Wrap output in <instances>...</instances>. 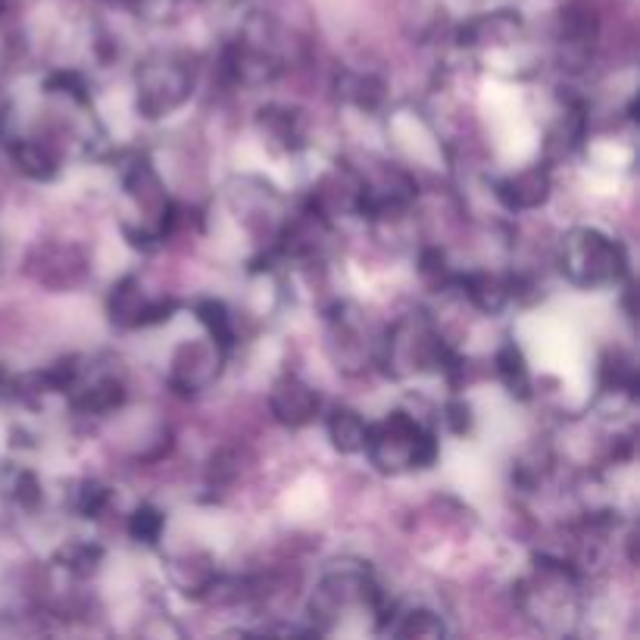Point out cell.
Masks as SVG:
<instances>
[{"mask_svg":"<svg viewBox=\"0 0 640 640\" xmlns=\"http://www.w3.org/2000/svg\"><path fill=\"white\" fill-rule=\"evenodd\" d=\"M363 453L384 475H403L432 469L437 463L441 444L432 425H425L406 410H391L382 422H372Z\"/></svg>","mask_w":640,"mask_h":640,"instance_id":"obj_1","label":"cell"},{"mask_svg":"<svg viewBox=\"0 0 640 640\" xmlns=\"http://www.w3.org/2000/svg\"><path fill=\"white\" fill-rule=\"evenodd\" d=\"M562 278L581 291L619 288L631 278L622 240L609 238L600 228H572L557 247Z\"/></svg>","mask_w":640,"mask_h":640,"instance_id":"obj_2","label":"cell"},{"mask_svg":"<svg viewBox=\"0 0 640 640\" xmlns=\"http://www.w3.org/2000/svg\"><path fill=\"white\" fill-rule=\"evenodd\" d=\"M194 91V69L176 53H154L135 72L138 112L145 119H160L181 107Z\"/></svg>","mask_w":640,"mask_h":640,"instance_id":"obj_3","label":"cell"},{"mask_svg":"<svg viewBox=\"0 0 640 640\" xmlns=\"http://www.w3.org/2000/svg\"><path fill=\"white\" fill-rule=\"evenodd\" d=\"M228 353L216 344V341H188L181 344L169 363V387L181 394V397H194L200 391H207L209 384L216 382L219 368H223V360Z\"/></svg>","mask_w":640,"mask_h":640,"instance_id":"obj_4","label":"cell"},{"mask_svg":"<svg viewBox=\"0 0 640 640\" xmlns=\"http://www.w3.org/2000/svg\"><path fill=\"white\" fill-rule=\"evenodd\" d=\"M269 410L278 425L285 429H306L322 416V394L301 375H282L275 378L269 391Z\"/></svg>","mask_w":640,"mask_h":640,"instance_id":"obj_5","label":"cell"},{"mask_svg":"<svg viewBox=\"0 0 640 640\" xmlns=\"http://www.w3.org/2000/svg\"><path fill=\"white\" fill-rule=\"evenodd\" d=\"M553 194V176L547 163H534L522 173L494 181V197L506 213H531L541 209Z\"/></svg>","mask_w":640,"mask_h":640,"instance_id":"obj_6","label":"cell"},{"mask_svg":"<svg viewBox=\"0 0 640 640\" xmlns=\"http://www.w3.org/2000/svg\"><path fill=\"white\" fill-rule=\"evenodd\" d=\"M597 391H600V401L634 403V397H638L634 356L622 347H609L597 363Z\"/></svg>","mask_w":640,"mask_h":640,"instance_id":"obj_7","label":"cell"},{"mask_svg":"<svg viewBox=\"0 0 640 640\" xmlns=\"http://www.w3.org/2000/svg\"><path fill=\"white\" fill-rule=\"evenodd\" d=\"M469 304L475 306L484 316H496L512 304L510 275L496 273H460L456 275V288Z\"/></svg>","mask_w":640,"mask_h":640,"instance_id":"obj_8","label":"cell"},{"mask_svg":"<svg viewBox=\"0 0 640 640\" xmlns=\"http://www.w3.org/2000/svg\"><path fill=\"white\" fill-rule=\"evenodd\" d=\"M147 306H150V297L141 288V282L135 275H126L112 285L107 297V316L116 328H145Z\"/></svg>","mask_w":640,"mask_h":640,"instance_id":"obj_9","label":"cell"},{"mask_svg":"<svg viewBox=\"0 0 640 640\" xmlns=\"http://www.w3.org/2000/svg\"><path fill=\"white\" fill-rule=\"evenodd\" d=\"M368 429H372V422L353 406H335L325 416V434H328L332 447L337 453H344V456H356V453L366 450Z\"/></svg>","mask_w":640,"mask_h":640,"instance_id":"obj_10","label":"cell"},{"mask_svg":"<svg viewBox=\"0 0 640 640\" xmlns=\"http://www.w3.org/2000/svg\"><path fill=\"white\" fill-rule=\"evenodd\" d=\"M259 128L275 150L294 154L306 145V119L291 107H278V104L266 107L259 112Z\"/></svg>","mask_w":640,"mask_h":640,"instance_id":"obj_11","label":"cell"},{"mask_svg":"<svg viewBox=\"0 0 640 640\" xmlns=\"http://www.w3.org/2000/svg\"><path fill=\"white\" fill-rule=\"evenodd\" d=\"M494 372L512 397H519V401H531V397H534L529 360H525V351H522L515 341H506V344L494 353Z\"/></svg>","mask_w":640,"mask_h":640,"instance_id":"obj_12","label":"cell"},{"mask_svg":"<svg viewBox=\"0 0 640 640\" xmlns=\"http://www.w3.org/2000/svg\"><path fill=\"white\" fill-rule=\"evenodd\" d=\"M10 157H13V166H17L19 173L26 178H32V181H53L57 173H60L57 154L45 141H38V138H17L10 145Z\"/></svg>","mask_w":640,"mask_h":640,"instance_id":"obj_13","label":"cell"},{"mask_svg":"<svg viewBox=\"0 0 640 640\" xmlns=\"http://www.w3.org/2000/svg\"><path fill=\"white\" fill-rule=\"evenodd\" d=\"M337 97L344 104H351L360 112H378L382 110L387 88L378 76L372 72H341L337 76Z\"/></svg>","mask_w":640,"mask_h":640,"instance_id":"obj_14","label":"cell"},{"mask_svg":"<svg viewBox=\"0 0 640 640\" xmlns=\"http://www.w3.org/2000/svg\"><path fill=\"white\" fill-rule=\"evenodd\" d=\"M194 316L200 322V328H204V335L209 341H216L225 353L235 351V344H238V328H235V316H232V309L223 301H216V297H207V301H200V304L194 306Z\"/></svg>","mask_w":640,"mask_h":640,"instance_id":"obj_15","label":"cell"},{"mask_svg":"<svg viewBox=\"0 0 640 640\" xmlns=\"http://www.w3.org/2000/svg\"><path fill=\"white\" fill-rule=\"evenodd\" d=\"M391 634L397 638H444L447 634V624L444 619L434 612V609L416 607V609H401L394 612V622L387 624Z\"/></svg>","mask_w":640,"mask_h":640,"instance_id":"obj_16","label":"cell"},{"mask_svg":"<svg viewBox=\"0 0 640 640\" xmlns=\"http://www.w3.org/2000/svg\"><path fill=\"white\" fill-rule=\"evenodd\" d=\"M57 565L63 569L66 575L91 578L100 572L104 565V547L95 544V541H66L60 550H57Z\"/></svg>","mask_w":640,"mask_h":640,"instance_id":"obj_17","label":"cell"},{"mask_svg":"<svg viewBox=\"0 0 640 640\" xmlns=\"http://www.w3.org/2000/svg\"><path fill=\"white\" fill-rule=\"evenodd\" d=\"M110 503H112V491L107 484H100V481L95 479L72 481L69 500H66L69 512H76L79 519H100L104 512L110 510Z\"/></svg>","mask_w":640,"mask_h":640,"instance_id":"obj_18","label":"cell"},{"mask_svg":"<svg viewBox=\"0 0 640 640\" xmlns=\"http://www.w3.org/2000/svg\"><path fill=\"white\" fill-rule=\"evenodd\" d=\"M216 572V565L207 560V557H185V560H173L169 562V578L176 584L178 591L185 597L197 600L200 591L207 588V581Z\"/></svg>","mask_w":640,"mask_h":640,"instance_id":"obj_19","label":"cell"},{"mask_svg":"<svg viewBox=\"0 0 640 640\" xmlns=\"http://www.w3.org/2000/svg\"><path fill=\"white\" fill-rule=\"evenodd\" d=\"M0 488H3V494L10 496L17 506L22 510H35L38 503H41V479L35 475L32 469H26V465H10L3 475H0Z\"/></svg>","mask_w":640,"mask_h":640,"instance_id":"obj_20","label":"cell"},{"mask_svg":"<svg viewBox=\"0 0 640 640\" xmlns=\"http://www.w3.org/2000/svg\"><path fill=\"white\" fill-rule=\"evenodd\" d=\"M126 531L135 544L157 547L160 544L163 531H166V512H163L160 506H154V503H141V506H135L131 515L126 519Z\"/></svg>","mask_w":640,"mask_h":640,"instance_id":"obj_21","label":"cell"},{"mask_svg":"<svg viewBox=\"0 0 640 640\" xmlns=\"http://www.w3.org/2000/svg\"><path fill=\"white\" fill-rule=\"evenodd\" d=\"M48 91L57 97H66L72 104L85 107L91 100V88H88V79L81 76L79 69H57L48 79Z\"/></svg>","mask_w":640,"mask_h":640,"instance_id":"obj_22","label":"cell"},{"mask_svg":"<svg viewBox=\"0 0 640 640\" xmlns=\"http://www.w3.org/2000/svg\"><path fill=\"white\" fill-rule=\"evenodd\" d=\"M444 429L456 437H465V434L475 429V410L472 403L463 401V397H453V401L444 403Z\"/></svg>","mask_w":640,"mask_h":640,"instance_id":"obj_23","label":"cell"}]
</instances>
